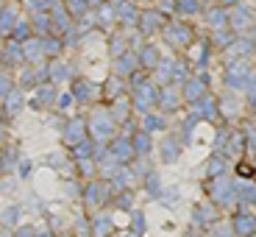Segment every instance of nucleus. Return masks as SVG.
I'll use <instances>...</instances> for the list:
<instances>
[{
    "mask_svg": "<svg viewBox=\"0 0 256 237\" xmlns=\"http://www.w3.org/2000/svg\"><path fill=\"white\" fill-rule=\"evenodd\" d=\"M240 176H250V167L248 165H240Z\"/></svg>",
    "mask_w": 256,
    "mask_h": 237,
    "instance_id": "1",
    "label": "nucleus"
}]
</instances>
